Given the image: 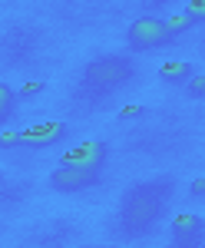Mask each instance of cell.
Segmentation results:
<instances>
[{
  "label": "cell",
  "mask_w": 205,
  "mask_h": 248,
  "mask_svg": "<svg viewBox=\"0 0 205 248\" xmlns=\"http://www.w3.org/2000/svg\"><path fill=\"white\" fill-rule=\"evenodd\" d=\"M175 182L172 179H152V182H142V186H132L123 199V209H119V222L126 235H146V229L156 225V218L166 209V199L172 195Z\"/></svg>",
  "instance_id": "cell-1"
},
{
  "label": "cell",
  "mask_w": 205,
  "mask_h": 248,
  "mask_svg": "<svg viewBox=\"0 0 205 248\" xmlns=\"http://www.w3.org/2000/svg\"><path fill=\"white\" fill-rule=\"evenodd\" d=\"M132 73H136V66H132L129 57H96L86 63V70H83V83L96 90V93H110L116 86H123V83H129Z\"/></svg>",
  "instance_id": "cell-2"
},
{
  "label": "cell",
  "mask_w": 205,
  "mask_h": 248,
  "mask_svg": "<svg viewBox=\"0 0 205 248\" xmlns=\"http://www.w3.org/2000/svg\"><path fill=\"white\" fill-rule=\"evenodd\" d=\"M126 43H129L132 53H152V50H162L166 43H172V37H169L162 17H139L132 20Z\"/></svg>",
  "instance_id": "cell-3"
},
{
  "label": "cell",
  "mask_w": 205,
  "mask_h": 248,
  "mask_svg": "<svg viewBox=\"0 0 205 248\" xmlns=\"http://www.w3.org/2000/svg\"><path fill=\"white\" fill-rule=\"evenodd\" d=\"M106 159H110V146H106V142H99V139H86V142L73 146L70 153H63L60 166H73V169H93V172H103Z\"/></svg>",
  "instance_id": "cell-4"
},
{
  "label": "cell",
  "mask_w": 205,
  "mask_h": 248,
  "mask_svg": "<svg viewBox=\"0 0 205 248\" xmlns=\"http://www.w3.org/2000/svg\"><path fill=\"white\" fill-rule=\"evenodd\" d=\"M96 182H99V172H93V169L56 166V169L50 172V189H53V192H63V195H73V192L93 189Z\"/></svg>",
  "instance_id": "cell-5"
},
{
  "label": "cell",
  "mask_w": 205,
  "mask_h": 248,
  "mask_svg": "<svg viewBox=\"0 0 205 248\" xmlns=\"http://www.w3.org/2000/svg\"><path fill=\"white\" fill-rule=\"evenodd\" d=\"M63 139H66L63 123H40V126H30L27 133H20V146H27V149H53Z\"/></svg>",
  "instance_id": "cell-6"
},
{
  "label": "cell",
  "mask_w": 205,
  "mask_h": 248,
  "mask_svg": "<svg viewBox=\"0 0 205 248\" xmlns=\"http://www.w3.org/2000/svg\"><path fill=\"white\" fill-rule=\"evenodd\" d=\"M202 215H175V222H172V245L175 248H202Z\"/></svg>",
  "instance_id": "cell-7"
},
{
  "label": "cell",
  "mask_w": 205,
  "mask_h": 248,
  "mask_svg": "<svg viewBox=\"0 0 205 248\" xmlns=\"http://www.w3.org/2000/svg\"><path fill=\"white\" fill-rule=\"evenodd\" d=\"M195 73H199V66H195V63H182V60H175V63H162V66H159V77H162V83H172V86H182V83H189Z\"/></svg>",
  "instance_id": "cell-8"
},
{
  "label": "cell",
  "mask_w": 205,
  "mask_h": 248,
  "mask_svg": "<svg viewBox=\"0 0 205 248\" xmlns=\"http://www.w3.org/2000/svg\"><path fill=\"white\" fill-rule=\"evenodd\" d=\"M195 27V20L189 17V14H179V17H172V20H166V30H169V37L175 40V37H182L186 30H192Z\"/></svg>",
  "instance_id": "cell-9"
},
{
  "label": "cell",
  "mask_w": 205,
  "mask_h": 248,
  "mask_svg": "<svg viewBox=\"0 0 205 248\" xmlns=\"http://www.w3.org/2000/svg\"><path fill=\"white\" fill-rule=\"evenodd\" d=\"M14 106H17V93H14L10 86H3V83H0V123H7V119H10Z\"/></svg>",
  "instance_id": "cell-10"
},
{
  "label": "cell",
  "mask_w": 205,
  "mask_h": 248,
  "mask_svg": "<svg viewBox=\"0 0 205 248\" xmlns=\"http://www.w3.org/2000/svg\"><path fill=\"white\" fill-rule=\"evenodd\" d=\"M186 90H189V96H192V99H202V96H205V73H202V70H199V73L186 83Z\"/></svg>",
  "instance_id": "cell-11"
},
{
  "label": "cell",
  "mask_w": 205,
  "mask_h": 248,
  "mask_svg": "<svg viewBox=\"0 0 205 248\" xmlns=\"http://www.w3.org/2000/svg\"><path fill=\"white\" fill-rule=\"evenodd\" d=\"M189 17L195 20V23H202V17H205V3L202 0H192V3H189V10H186Z\"/></svg>",
  "instance_id": "cell-12"
},
{
  "label": "cell",
  "mask_w": 205,
  "mask_h": 248,
  "mask_svg": "<svg viewBox=\"0 0 205 248\" xmlns=\"http://www.w3.org/2000/svg\"><path fill=\"white\" fill-rule=\"evenodd\" d=\"M20 146V133H3L0 136V149H17Z\"/></svg>",
  "instance_id": "cell-13"
},
{
  "label": "cell",
  "mask_w": 205,
  "mask_h": 248,
  "mask_svg": "<svg viewBox=\"0 0 205 248\" xmlns=\"http://www.w3.org/2000/svg\"><path fill=\"white\" fill-rule=\"evenodd\" d=\"M189 192H192V199H199V202H202V199H205V179H195V182L189 186Z\"/></svg>",
  "instance_id": "cell-14"
},
{
  "label": "cell",
  "mask_w": 205,
  "mask_h": 248,
  "mask_svg": "<svg viewBox=\"0 0 205 248\" xmlns=\"http://www.w3.org/2000/svg\"><path fill=\"white\" fill-rule=\"evenodd\" d=\"M40 90H43V83H30V86H23V90L17 93V99H20V96H27V93H40Z\"/></svg>",
  "instance_id": "cell-15"
},
{
  "label": "cell",
  "mask_w": 205,
  "mask_h": 248,
  "mask_svg": "<svg viewBox=\"0 0 205 248\" xmlns=\"http://www.w3.org/2000/svg\"><path fill=\"white\" fill-rule=\"evenodd\" d=\"M0 182H3V175H0Z\"/></svg>",
  "instance_id": "cell-16"
}]
</instances>
